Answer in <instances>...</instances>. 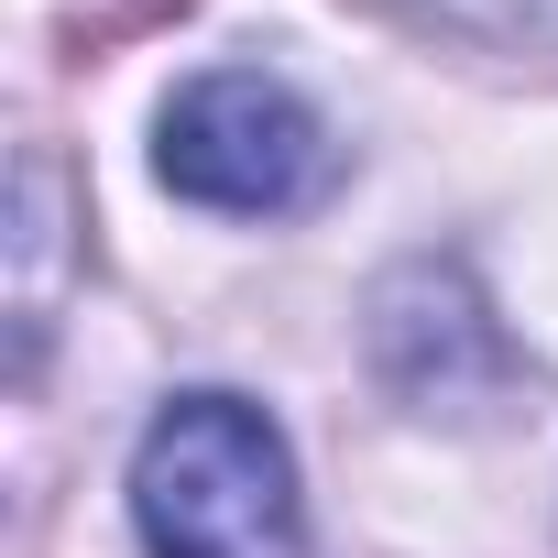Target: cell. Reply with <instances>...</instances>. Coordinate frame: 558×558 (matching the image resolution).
<instances>
[{
	"instance_id": "obj_1",
	"label": "cell",
	"mask_w": 558,
	"mask_h": 558,
	"mask_svg": "<svg viewBox=\"0 0 558 558\" xmlns=\"http://www.w3.org/2000/svg\"><path fill=\"white\" fill-rule=\"evenodd\" d=\"M132 525L154 558H307L296 460L263 405L175 395L132 460Z\"/></svg>"
},
{
	"instance_id": "obj_2",
	"label": "cell",
	"mask_w": 558,
	"mask_h": 558,
	"mask_svg": "<svg viewBox=\"0 0 558 558\" xmlns=\"http://www.w3.org/2000/svg\"><path fill=\"white\" fill-rule=\"evenodd\" d=\"M165 186L197 197V208H230V219H286L329 186V132L318 110L263 77V66H219V77H186L165 99V143H154Z\"/></svg>"
},
{
	"instance_id": "obj_3",
	"label": "cell",
	"mask_w": 558,
	"mask_h": 558,
	"mask_svg": "<svg viewBox=\"0 0 558 558\" xmlns=\"http://www.w3.org/2000/svg\"><path fill=\"white\" fill-rule=\"evenodd\" d=\"M438 12L482 23V34H525V45H558V0H438Z\"/></svg>"
}]
</instances>
